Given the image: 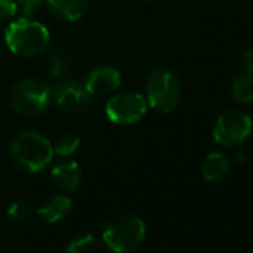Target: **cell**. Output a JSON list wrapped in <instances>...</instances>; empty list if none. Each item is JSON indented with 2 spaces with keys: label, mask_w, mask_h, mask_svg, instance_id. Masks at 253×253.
I'll list each match as a JSON object with an SVG mask.
<instances>
[{
  "label": "cell",
  "mask_w": 253,
  "mask_h": 253,
  "mask_svg": "<svg viewBox=\"0 0 253 253\" xmlns=\"http://www.w3.org/2000/svg\"><path fill=\"white\" fill-rule=\"evenodd\" d=\"M18 6L15 0H0V20H11L17 15Z\"/></svg>",
  "instance_id": "cell-20"
},
{
  "label": "cell",
  "mask_w": 253,
  "mask_h": 253,
  "mask_svg": "<svg viewBox=\"0 0 253 253\" xmlns=\"http://www.w3.org/2000/svg\"><path fill=\"white\" fill-rule=\"evenodd\" d=\"M46 5L55 18L73 23L86 14L89 0H46Z\"/></svg>",
  "instance_id": "cell-12"
},
{
  "label": "cell",
  "mask_w": 253,
  "mask_h": 253,
  "mask_svg": "<svg viewBox=\"0 0 253 253\" xmlns=\"http://www.w3.org/2000/svg\"><path fill=\"white\" fill-rule=\"evenodd\" d=\"M52 98L64 110H79L89 104L91 95L85 85L76 79H63L52 89Z\"/></svg>",
  "instance_id": "cell-8"
},
{
  "label": "cell",
  "mask_w": 253,
  "mask_h": 253,
  "mask_svg": "<svg viewBox=\"0 0 253 253\" xmlns=\"http://www.w3.org/2000/svg\"><path fill=\"white\" fill-rule=\"evenodd\" d=\"M18 11L24 14L26 18H30L43 3H46V0H15Z\"/></svg>",
  "instance_id": "cell-19"
},
{
  "label": "cell",
  "mask_w": 253,
  "mask_h": 253,
  "mask_svg": "<svg viewBox=\"0 0 253 253\" xmlns=\"http://www.w3.org/2000/svg\"><path fill=\"white\" fill-rule=\"evenodd\" d=\"M106 116L118 125H133L148 112V101L140 92L125 91L115 94L106 103Z\"/></svg>",
  "instance_id": "cell-7"
},
{
  "label": "cell",
  "mask_w": 253,
  "mask_h": 253,
  "mask_svg": "<svg viewBox=\"0 0 253 253\" xmlns=\"http://www.w3.org/2000/svg\"><path fill=\"white\" fill-rule=\"evenodd\" d=\"M182 97V85L179 76L166 67L154 70L146 81L148 106L161 113L173 112Z\"/></svg>",
  "instance_id": "cell-5"
},
{
  "label": "cell",
  "mask_w": 253,
  "mask_h": 253,
  "mask_svg": "<svg viewBox=\"0 0 253 253\" xmlns=\"http://www.w3.org/2000/svg\"><path fill=\"white\" fill-rule=\"evenodd\" d=\"M228 170H229V161L220 152L209 154L203 163V167H201L203 177L207 182H219L222 177L226 176Z\"/></svg>",
  "instance_id": "cell-13"
},
{
  "label": "cell",
  "mask_w": 253,
  "mask_h": 253,
  "mask_svg": "<svg viewBox=\"0 0 253 253\" xmlns=\"http://www.w3.org/2000/svg\"><path fill=\"white\" fill-rule=\"evenodd\" d=\"M35 213V209L29 203L17 201L8 207V216L14 220H29Z\"/></svg>",
  "instance_id": "cell-17"
},
{
  "label": "cell",
  "mask_w": 253,
  "mask_h": 253,
  "mask_svg": "<svg viewBox=\"0 0 253 253\" xmlns=\"http://www.w3.org/2000/svg\"><path fill=\"white\" fill-rule=\"evenodd\" d=\"M79 148H81V139L75 134H64L60 139H57V142L52 145L54 155L64 157V158L75 155Z\"/></svg>",
  "instance_id": "cell-16"
},
{
  "label": "cell",
  "mask_w": 253,
  "mask_h": 253,
  "mask_svg": "<svg viewBox=\"0 0 253 253\" xmlns=\"http://www.w3.org/2000/svg\"><path fill=\"white\" fill-rule=\"evenodd\" d=\"M241 70L253 73V51H246L241 55Z\"/></svg>",
  "instance_id": "cell-21"
},
{
  "label": "cell",
  "mask_w": 253,
  "mask_h": 253,
  "mask_svg": "<svg viewBox=\"0 0 253 253\" xmlns=\"http://www.w3.org/2000/svg\"><path fill=\"white\" fill-rule=\"evenodd\" d=\"M12 164L23 173L35 174L43 171L54 158L52 143L36 131L18 133L9 145Z\"/></svg>",
  "instance_id": "cell-1"
},
{
  "label": "cell",
  "mask_w": 253,
  "mask_h": 253,
  "mask_svg": "<svg viewBox=\"0 0 253 253\" xmlns=\"http://www.w3.org/2000/svg\"><path fill=\"white\" fill-rule=\"evenodd\" d=\"M231 95L238 103L253 101V73L241 70L231 82Z\"/></svg>",
  "instance_id": "cell-14"
},
{
  "label": "cell",
  "mask_w": 253,
  "mask_h": 253,
  "mask_svg": "<svg viewBox=\"0 0 253 253\" xmlns=\"http://www.w3.org/2000/svg\"><path fill=\"white\" fill-rule=\"evenodd\" d=\"M51 180L54 186L61 192H75L81 186L82 173L81 167L75 161H63L52 167Z\"/></svg>",
  "instance_id": "cell-10"
},
{
  "label": "cell",
  "mask_w": 253,
  "mask_h": 253,
  "mask_svg": "<svg viewBox=\"0 0 253 253\" xmlns=\"http://www.w3.org/2000/svg\"><path fill=\"white\" fill-rule=\"evenodd\" d=\"M146 238V223L134 213L113 217L103 229L101 240L113 253H133Z\"/></svg>",
  "instance_id": "cell-3"
},
{
  "label": "cell",
  "mask_w": 253,
  "mask_h": 253,
  "mask_svg": "<svg viewBox=\"0 0 253 253\" xmlns=\"http://www.w3.org/2000/svg\"><path fill=\"white\" fill-rule=\"evenodd\" d=\"M67 69V61H66V57L60 52H55L51 55L49 58V63H48V72L49 75L54 78V79H58L64 75Z\"/></svg>",
  "instance_id": "cell-18"
},
{
  "label": "cell",
  "mask_w": 253,
  "mask_h": 253,
  "mask_svg": "<svg viewBox=\"0 0 253 253\" xmlns=\"http://www.w3.org/2000/svg\"><path fill=\"white\" fill-rule=\"evenodd\" d=\"M122 82L118 69L112 66H98L92 69L85 78V88L91 97H103L115 92Z\"/></svg>",
  "instance_id": "cell-9"
},
{
  "label": "cell",
  "mask_w": 253,
  "mask_h": 253,
  "mask_svg": "<svg viewBox=\"0 0 253 253\" xmlns=\"http://www.w3.org/2000/svg\"><path fill=\"white\" fill-rule=\"evenodd\" d=\"M49 42V30L42 23L26 17L12 21L5 30V43L8 49L17 57H36L48 48Z\"/></svg>",
  "instance_id": "cell-2"
},
{
  "label": "cell",
  "mask_w": 253,
  "mask_h": 253,
  "mask_svg": "<svg viewBox=\"0 0 253 253\" xmlns=\"http://www.w3.org/2000/svg\"><path fill=\"white\" fill-rule=\"evenodd\" d=\"M72 210V200L63 194H54L46 197L35 210L38 216L46 223H57L64 219Z\"/></svg>",
  "instance_id": "cell-11"
},
{
  "label": "cell",
  "mask_w": 253,
  "mask_h": 253,
  "mask_svg": "<svg viewBox=\"0 0 253 253\" xmlns=\"http://www.w3.org/2000/svg\"><path fill=\"white\" fill-rule=\"evenodd\" d=\"M252 118L243 110H228L217 116L213 126V139L223 148L241 145L252 133Z\"/></svg>",
  "instance_id": "cell-6"
},
{
  "label": "cell",
  "mask_w": 253,
  "mask_h": 253,
  "mask_svg": "<svg viewBox=\"0 0 253 253\" xmlns=\"http://www.w3.org/2000/svg\"><path fill=\"white\" fill-rule=\"evenodd\" d=\"M142 2H154V0H142Z\"/></svg>",
  "instance_id": "cell-22"
},
{
  "label": "cell",
  "mask_w": 253,
  "mask_h": 253,
  "mask_svg": "<svg viewBox=\"0 0 253 253\" xmlns=\"http://www.w3.org/2000/svg\"><path fill=\"white\" fill-rule=\"evenodd\" d=\"M252 253H253V250H252Z\"/></svg>",
  "instance_id": "cell-23"
},
{
  "label": "cell",
  "mask_w": 253,
  "mask_h": 253,
  "mask_svg": "<svg viewBox=\"0 0 253 253\" xmlns=\"http://www.w3.org/2000/svg\"><path fill=\"white\" fill-rule=\"evenodd\" d=\"M8 100L17 113L27 118H36L49 109L52 88L41 78H26L11 88Z\"/></svg>",
  "instance_id": "cell-4"
},
{
  "label": "cell",
  "mask_w": 253,
  "mask_h": 253,
  "mask_svg": "<svg viewBox=\"0 0 253 253\" xmlns=\"http://www.w3.org/2000/svg\"><path fill=\"white\" fill-rule=\"evenodd\" d=\"M100 241L92 234H82L73 238L67 246V253H97Z\"/></svg>",
  "instance_id": "cell-15"
}]
</instances>
